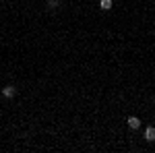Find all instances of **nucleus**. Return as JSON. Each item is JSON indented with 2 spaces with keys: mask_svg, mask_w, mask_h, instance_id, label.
I'll return each mask as SVG.
<instances>
[{
  "mask_svg": "<svg viewBox=\"0 0 155 153\" xmlns=\"http://www.w3.org/2000/svg\"><path fill=\"white\" fill-rule=\"evenodd\" d=\"M145 139L149 143H155V126H147L145 128Z\"/></svg>",
  "mask_w": 155,
  "mask_h": 153,
  "instance_id": "f257e3e1",
  "label": "nucleus"
},
{
  "mask_svg": "<svg viewBox=\"0 0 155 153\" xmlns=\"http://www.w3.org/2000/svg\"><path fill=\"white\" fill-rule=\"evenodd\" d=\"M99 8H101V11H110V8H112V0H101V2H99Z\"/></svg>",
  "mask_w": 155,
  "mask_h": 153,
  "instance_id": "20e7f679",
  "label": "nucleus"
},
{
  "mask_svg": "<svg viewBox=\"0 0 155 153\" xmlns=\"http://www.w3.org/2000/svg\"><path fill=\"white\" fill-rule=\"evenodd\" d=\"M126 124H128L130 128H139V126H141V120H139L137 116H130L128 120H126Z\"/></svg>",
  "mask_w": 155,
  "mask_h": 153,
  "instance_id": "f03ea898",
  "label": "nucleus"
},
{
  "mask_svg": "<svg viewBox=\"0 0 155 153\" xmlns=\"http://www.w3.org/2000/svg\"><path fill=\"white\" fill-rule=\"evenodd\" d=\"M15 93H17V91H15V87H11V85L2 89V95H4V97H15Z\"/></svg>",
  "mask_w": 155,
  "mask_h": 153,
  "instance_id": "7ed1b4c3",
  "label": "nucleus"
},
{
  "mask_svg": "<svg viewBox=\"0 0 155 153\" xmlns=\"http://www.w3.org/2000/svg\"><path fill=\"white\" fill-rule=\"evenodd\" d=\"M48 4H50V8H56L58 6V2H54V0H48Z\"/></svg>",
  "mask_w": 155,
  "mask_h": 153,
  "instance_id": "39448f33",
  "label": "nucleus"
}]
</instances>
